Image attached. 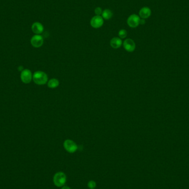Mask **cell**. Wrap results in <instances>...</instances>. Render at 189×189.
I'll use <instances>...</instances> for the list:
<instances>
[{
    "label": "cell",
    "mask_w": 189,
    "mask_h": 189,
    "mask_svg": "<svg viewBox=\"0 0 189 189\" xmlns=\"http://www.w3.org/2000/svg\"><path fill=\"white\" fill-rule=\"evenodd\" d=\"M33 81L37 85H44L47 82L48 76L43 71H37L34 73L33 75Z\"/></svg>",
    "instance_id": "6da1fadb"
},
{
    "label": "cell",
    "mask_w": 189,
    "mask_h": 189,
    "mask_svg": "<svg viewBox=\"0 0 189 189\" xmlns=\"http://www.w3.org/2000/svg\"><path fill=\"white\" fill-rule=\"evenodd\" d=\"M66 182V175L63 172H58L53 177L54 184L57 187H63Z\"/></svg>",
    "instance_id": "7a4b0ae2"
},
{
    "label": "cell",
    "mask_w": 189,
    "mask_h": 189,
    "mask_svg": "<svg viewBox=\"0 0 189 189\" xmlns=\"http://www.w3.org/2000/svg\"><path fill=\"white\" fill-rule=\"evenodd\" d=\"M141 18L136 14H133L129 16L127 19V24L131 28H136L140 25Z\"/></svg>",
    "instance_id": "3957f363"
},
{
    "label": "cell",
    "mask_w": 189,
    "mask_h": 189,
    "mask_svg": "<svg viewBox=\"0 0 189 189\" xmlns=\"http://www.w3.org/2000/svg\"><path fill=\"white\" fill-rule=\"evenodd\" d=\"M64 147L70 153H74L78 150V145L75 142L70 139H66L64 142Z\"/></svg>",
    "instance_id": "277c9868"
},
{
    "label": "cell",
    "mask_w": 189,
    "mask_h": 189,
    "mask_svg": "<svg viewBox=\"0 0 189 189\" xmlns=\"http://www.w3.org/2000/svg\"><path fill=\"white\" fill-rule=\"evenodd\" d=\"M104 21L101 16H94L90 21V25L92 28L95 29L101 28L104 25Z\"/></svg>",
    "instance_id": "5b68a950"
},
{
    "label": "cell",
    "mask_w": 189,
    "mask_h": 189,
    "mask_svg": "<svg viewBox=\"0 0 189 189\" xmlns=\"http://www.w3.org/2000/svg\"><path fill=\"white\" fill-rule=\"evenodd\" d=\"M43 43H44V39L41 35H35L34 36L32 37V38L31 39V43L33 47H41L43 45Z\"/></svg>",
    "instance_id": "8992f818"
},
{
    "label": "cell",
    "mask_w": 189,
    "mask_h": 189,
    "mask_svg": "<svg viewBox=\"0 0 189 189\" xmlns=\"http://www.w3.org/2000/svg\"><path fill=\"white\" fill-rule=\"evenodd\" d=\"M33 79V76L31 70L29 69L23 70L21 74V79L25 84H29Z\"/></svg>",
    "instance_id": "52a82bcc"
},
{
    "label": "cell",
    "mask_w": 189,
    "mask_h": 189,
    "mask_svg": "<svg viewBox=\"0 0 189 189\" xmlns=\"http://www.w3.org/2000/svg\"><path fill=\"white\" fill-rule=\"evenodd\" d=\"M123 47L128 52H132L136 49V44L132 39H126L123 43Z\"/></svg>",
    "instance_id": "ba28073f"
},
{
    "label": "cell",
    "mask_w": 189,
    "mask_h": 189,
    "mask_svg": "<svg viewBox=\"0 0 189 189\" xmlns=\"http://www.w3.org/2000/svg\"><path fill=\"white\" fill-rule=\"evenodd\" d=\"M31 30L35 35H40L44 31V27L40 22H35L31 25Z\"/></svg>",
    "instance_id": "9c48e42d"
},
{
    "label": "cell",
    "mask_w": 189,
    "mask_h": 189,
    "mask_svg": "<svg viewBox=\"0 0 189 189\" xmlns=\"http://www.w3.org/2000/svg\"><path fill=\"white\" fill-rule=\"evenodd\" d=\"M151 10L148 7H142L139 12V15L141 18L146 19L149 18L151 15Z\"/></svg>",
    "instance_id": "30bf717a"
},
{
    "label": "cell",
    "mask_w": 189,
    "mask_h": 189,
    "mask_svg": "<svg viewBox=\"0 0 189 189\" xmlns=\"http://www.w3.org/2000/svg\"><path fill=\"white\" fill-rule=\"evenodd\" d=\"M122 44V39L118 37H114L112 38L110 41V45L111 47L114 49H118L121 47Z\"/></svg>",
    "instance_id": "8fae6325"
},
{
    "label": "cell",
    "mask_w": 189,
    "mask_h": 189,
    "mask_svg": "<svg viewBox=\"0 0 189 189\" xmlns=\"http://www.w3.org/2000/svg\"><path fill=\"white\" fill-rule=\"evenodd\" d=\"M101 16L104 18V19L108 20V19H111L112 17L113 12L110 9H105V10L103 11L101 15Z\"/></svg>",
    "instance_id": "7c38bea8"
},
{
    "label": "cell",
    "mask_w": 189,
    "mask_h": 189,
    "mask_svg": "<svg viewBox=\"0 0 189 189\" xmlns=\"http://www.w3.org/2000/svg\"><path fill=\"white\" fill-rule=\"evenodd\" d=\"M59 85V81L57 79H51L48 82V86L51 88H57Z\"/></svg>",
    "instance_id": "4fadbf2b"
},
{
    "label": "cell",
    "mask_w": 189,
    "mask_h": 189,
    "mask_svg": "<svg viewBox=\"0 0 189 189\" xmlns=\"http://www.w3.org/2000/svg\"><path fill=\"white\" fill-rule=\"evenodd\" d=\"M127 35V31L124 29H121L118 32V36L121 39H124L126 38Z\"/></svg>",
    "instance_id": "5bb4252c"
},
{
    "label": "cell",
    "mask_w": 189,
    "mask_h": 189,
    "mask_svg": "<svg viewBox=\"0 0 189 189\" xmlns=\"http://www.w3.org/2000/svg\"><path fill=\"white\" fill-rule=\"evenodd\" d=\"M96 186V183L94 180H90L88 183V186L90 189H94Z\"/></svg>",
    "instance_id": "9a60e30c"
},
{
    "label": "cell",
    "mask_w": 189,
    "mask_h": 189,
    "mask_svg": "<svg viewBox=\"0 0 189 189\" xmlns=\"http://www.w3.org/2000/svg\"><path fill=\"white\" fill-rule=\"evenodd\" d=\"M103 11L102 10L101 7H98L94 9V13L96 14V16H101L102 13Z\"/></svg>",
    "instance_id": "2e32d148"
},
{
    "label": "cell",
    "mask_w": 189,
    "mask_h": 189,
    "mask_svg": "<svg viewBox=\"0 0 189 189\" xmlns=\"http://www.w3.org/2000/svg\"><path fill=\"white\" fill-rule=\"evenodd\" d=\"M61 189H70V187H69V186H63V187H62V188H61Z\"/></svg>",
    "instance_id": "e0dca14e"
},
{
    "label": "cell",
    "mask_w": 189,
    "mask_h": 189,
    "mask_svg": "<svg viewBox=\"0 0 189 189\" xmlns=\"http://www.w3.org/2000/svg\"></svg>",
    "instance_id": "ac0fdd59"
}]
</instances>
